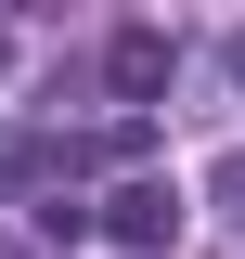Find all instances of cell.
<instances>
[{
	"mask_svg": "<svg viewBox=\"0 0 245 259\" xmlns=\"http://www.w3.org/2000/svg\"><path fill=\"white\" fill-rule=\"evenodd\" d=\"M91 168H142V182H155V117H116V130H91Z\"/></svg>",
	"mask_w": 245,
	"mask_h": 259,
	"instance_id": "3957f363",
	"label": "cell"
},
{
	"mask_svg": "<svg viewBox=\"0 0 245 259\" xmlns=\"http://www.w3.org/2000/svg\"><path fill=\"white\" fill-rule=\"evenodd\" d=\"M103 233H116L129 259L181 246V182H116V207H103Z\"/></svg>",
	"mask_w": 245,
	"mask_h": 259,
	"instance_id": "6da1fadb",
	"label": "cell"
},
{
	"mask_svg": "<svg viewBox=\"0 0 245 259\" xmlns=\"http://www.w3.org/2000/svg\"><path fill=\"white\" fill-rule=\"evenodd\" d=\"M0 78H13V13H0Z\"/></svg>",
	"mask_w": 245,
	"mask_h": 259,
	"instance_id": "277c9868",
	"label": "cell"
},
{
	"mask_svg": "<svg viewBox=\"0 0 245 259\" xmlns=\"http://www.w3.org/2000/svg\"><path fill=\"white\" fill-rule=\"evenodd\" d=\"M232 78H245V39H232Z\"/></svg>",
	"mask_w": 245,
	"mask_h": 259,
	"instance_id": "5b68a950",
	"label": "cell"
},
{
	"mask_svg": "<svg viewBox=\"0 0 245 259\" xmlns=\"http://www.w3.org/2000/svg\"><path fill=\"white\" fill-rule=\"evenodd\" d=\"M103 78H116V104H155L168 78H181V39H168V26H116V52H103Z\"/></svg>",
	"mask_w": 245,
	"mask_h": 259,
	"instance_id": "7a4b0ae2",
	"label": "cell"
},
{
	"mask_svg": "<svg viewBox=\"0 0 245 259\" xmlns=\"http://www.w3.org/2000/svg\"><path fill=\"white\" fill-rule=\"evenodd\" d=\"M0 259H26V246H0Z\"/></svg>",
	"mask_w": 245,
	"mask_h": 259,
	"instance_id": "8992f818",
	"label": "cell"
}]
</instances>
